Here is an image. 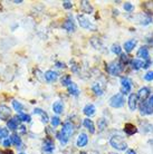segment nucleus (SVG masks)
Wrapping results in <instances>:
<instances>
[{"instance_id": "f257e3e1", "label": "nucleus", "mask_w": 153, "mask_h": 154, "mask_svg": "<svg viewBox=\"0 0 153 154\" xmlns=\"http://www.w3.org/2000/svg\"><path fill=\"white\" fill-rule=\"evenodd\" d=\"M74 134V125L69 122H66L64 125H63V128H61V132H58L56 137H57L59 141H61V144H66L68 142L69 137Z\"/></svg>"}, {"instance_id": "f03ea898", "label": "nucleus", "mask_w": 153, "mask_h": 154, "mask_svg": "<svg viewBox=\"0 0 153 154\" xmlns=\"http://www.w3.org/2000/svg\"><path fill=\"white\" fill-rule=\"evenodd\" d=\"M124 69V65L121 62H112L106 65V70L112 76H119Z\"/></svg>"}, {"instance_id": "7ed1b4c3", "label": "nucleus", "mask_w": 153, "mask_h": 154, "mask_svg": "<svg viewBox=\"0 0 153 154\" xmlns=\"http://www.w3.org/2000/svg\"><path fill=\"white\" fill-rule=\"evenodd\" d=\"M110 144H111L112 147H114L119 151H125L127 149V144L124 141L121 136L119 135H113L110 140Z\"/></svg>"}, {"instance_id": "20e7f679", "label": "nucleus", "mask_w": 153, "mask_h": 154, "mask_svg": "<svg viewBox=\"0 0 153 154\" xmlns=\"http://www.w3.org/2000/svg\"><path fill=\"white\" fill-rule=\"evenodd\" d=\"M108 102H110V105L114 108L122 107L123 105L125 104V100H124V97H123V95L121 94V93L116 94V95H114V96H112Z\"/></svg>"}, {"instance_id": "39448f33", "label": "nucleus", "mask_w": 153, "mask_h": 154, "mask_svg": "<svg viewBox=\"0 0 153 154\" xmlns=\"http://www.w3.org/2000/svg\"><path fill=\"white\" fill-rule=\"evenodd\" d=\"M77 20H78V23L82 28H85V29H88V30H96V26L93 25L89 20L85 17L84 15H78L77 16Z\"/></svg>"}, {"instance_id": "423d86ee", "label": "nucleus", "mask_w": 153, "mask_h": 154, "mask_svg": "<svg viewBox=\"0 0 153 154\" xmlns=\"http://www.w3.org/2000/svg\"><path fill=\"white\" fill-rule=\"evenodd\" d=\"M121 85H122V87H121V94L122 95H127L129 93L131 92V88H132V82H131L130 78H127V77H122L121 78Z\"/></svg>"}, {"instance_id": "0eeeda50", "label": "nucleus", "mask_w": 153, "mask_h": 154, "mask_svg": "<svg viewBox=\"0 0 153 154\" xmlns=\"http://www.w3.org/2000/svg\"><path fill=\"white\" fill-rule=\"evenodd\" d=\"M42 150H44L45 153H48V154L52 153V152L55 150V144H54L53 140L49 139V137H47V139L44 141V143H42Z\"/></svg>"}, {"instance_id": "6e6552de", "label": "nucleus", "mask_w": 153, "mask_h": 154, "mask_svg": "<svg viewBox=\"0 0 153 154\" xmlns=\"http://www.w3.org/2000/svg\"><path fill=\"white\" fill-rule=\"evenodd\" d=\"M11 115V109L6 106V105H1L0 106V119L2 121H7Z\"/></svg>"}, {"instance_id": "1a4fd4ad", "label": "nucleus", "mask_w": 153, "mask_h": 154, "mask_svg": "<svg viewBox=\"0 0 153 154\" xmlns=\"http://www.w3.org/2000/svg\"><path fill=\"white\" fill-rule=\"evenodd\" d=\"M140 111H141V114H143V115H150L153 113V107H151L148 104V102L144 100V102H141V104H140Z\"/></svg>"}, {"instance_id": "9d476101", "label": "nucleus", "mask_w": 153, "mask_h": 154, "mask_svg": "<svg viewBox=\"0 0 153 154\" xmlns=\"http://www.w3.org/2000/svg\"><path fill=\"white\" fill-rule=\"evenodd\" d=\"M138 100L139 97L136 94H131L130 95L127 103H129V107H130L131 111H135V108L138 106Z\"/></svg>"}, {"instance_id": "9b49d317", "label": "nucleus", "mask_w": 153, "mask_h": 154, "mask_svg": "<svg viewBox=\"0 0 153 154\" xmlns=\"http://www.w3.org/2000/svg\"><path fill=\"white\" fill-rule=\"evenodd\" d=\"M88 143V137L87 135L85 134V133H80V135H78V137H77V146L78 147H84L87 145Z\"/></svg>"}, {"instance_id": "f8f14e48", "label": "nucleus", "mask_w": 153, "mask_h": 154, "mask_svg": "<svg viewBox=\"0 0 153 154\" xmlns=\"http://www.w3.org/2000/svg\"><path fill=\"white\" fill-rule=\"evenodd\" d=\"M124 132H125V134H127L129 136H131V135L135 134V133L138 132V128H136V126H135L134 124L126 123L125 125H124Z\"/></svg>"}, {"instance_id": "ddd939ff", "label": "nucleus", "mask_w": 153, "mask_h": 154, "mask_svg": "<svg viewBox=\"0 0 153 154\" xmlns=\"http://www.w3.org/2000/svg\"><path fill=\"white\" fill-rule=\"evenodd\" d=\"M138 57L144 59V60H148L150 59V55H149V49L146 46H142L140 49L138 50Z\"/></svg>"}, {"instance_id": "4468645a", "label": "nucleus", "mask_w": 153, "mask_h": 154, "mask_svg": "<svg viewBox=\"0 0 153 154\" xmlns=\"http://www.w3.org/2000/svg\"><path fill=\"white\" fill-rule=\"evenodd\" d=\"M136 44H138L136 39H130V40H127V42H124L123 47H124V49H125L126 53H131V51L133 50L134 47L136 46Z\"/></svg>"}, {"instance_id": "2eb2a0df", "label": "nucleus", "mask_w": 153, "mask_h": 154, "mask_svg": "<svg viewBox=\"0 0 153 154\" xmlns=\"http://www.w3.org/2000/svg\"><path fill=\"white\" fill-rule=\"evenodd\" d=\"M63 28L67 31H74L75 30V23H74L73 18H72V17H68V19L63 23Z\"/></svg>"}, {"instance_id": "dca6fc26", "label": "nucleus", "mask_w": 153, "mask_h": 154, "mask_svg": "<svg viewBox=\"0 0 153 154\" xmlns=\"http://www.w3.org/2000/svg\"><path fill=\"white\" fill-rule=\"evenodd\" d=\"M44 76H45V79L47 82L52 83V82H55L58 78V74L56 72H54V70H47Z\"/></svg>"}, {"instance_id": "f3484780", "label": "nucleus", "mask_w": 153, "mask_h": 154, "mask_svg": "<svg viewBox=\"0 0 153 154\" xmlns=\"http://www.w3.org/2000/svg\"><path fill=\"white\" fill-rule=\"evenodd\" d=\"M95 106L93 104H87L86 106H85L84 108H83V113H84L86 116H93L94 114H95Z\"/></svg>"}, {"instance_id": "a211bd4d", "label": "nucleus", "mask_w": 153, "mask_h": 154, "mask_svg": "<svg viewBox=\"0 0 153 154\" xmlns=\"http://www.w3.org/2000/svg\"><path fill=\"white\" fill-rule=\"evenodd\" d=\"M18 125H19V119L18 117H14V119H9L7 123V126L9 130H12V131H15L18 128Z\"/></svg>"}, {"instance_id": "6ab92c4d", "label": "nucleus", "mask_w": 153, "mask_h": 154, "mask_svg": "<svg viewBox=\"0 0 153 154\" xmlns=\"http://www.w3.org/2000/svg\"><path fill=\"white\" fill-rule=\"evenodd\" d=\"M150 96V89L148 88V87H143V88H141L140 91H139L138 93V97H140L142 100V102H144V100H146V98Z\"/></svg>"}, {"instance_id": "aec40b11", "label": "nucleus", "mask_w": 153, "mask_h": 154, "mask_svg": "<svg viewBox=\"0 0 153 154\" xmlns=\"http://www.w3.org/2000/svg\"><path fill=\"white\" fill-rule=\"evenodd\" d=\"M83 124H84V126L87 128L88 131H89V133H95V125H94V123H93L92 119H85L84 122H83Z\"/></svg>"}, {"instance_id": "412c9836", "label": "nucleus", "mask_w": 153, "mask_h": 154, "mask_svg": "<svg viewBox=\"0 0 153 154\" xmlns=\"http://www.w3.org/2000/svg\"><path fill=\"white\" fill-rule=\"evenodd\" d=\"M34 114H37V115L42 116V122H44V123H47V122L49 121V117H48V115H47V113L45 112V111L40 109V108H35V109H34Z\"/></svg>"}, {"instance_id": "4be33fe9", "label": "nucleus", "mask_w": 153, "mask_h": 154, "mask_svg": "<svg viewBox=\"0 0 153 154\" xmlns=\"http://www.w3.org/2000/svg\"><path fill=\"white\" fill-rule=\"evenodd\" d=\"M67 89H68V92L70 95H74V96H77L78 94H80V89L77 87V85L75 83H70V84L67 86Z\"/></svg>"}, {"instance_id": "5701e85b", "label": "nucleus", "mask_w": 153, "mask_h": 154, "mask_svg": "<svg viewBox=\"0 0 153 154\" xmlns=\"http://www.w3.org/2000/svg\"><path fill=\"white\" fill-rule=\"evenodd\" d=\"M53 111L56 113V114H61V113H63V111H64V104L61 103V100L55 102L53 105Z\"/></svg>"}, {"instance_id": "b1692460", "label": "nucleus", "mask_w": 153, "mask_h": 154, "mask_svg": "<svg viewBox=\"0 0 153 154\" xmlns=\"http://www.w3.org/2000/svg\"><path fill=\"white\" fill-rule=\"evenodd\" d=\"M130 63H131V65H132V68L135 70L140 69V68H143V65H144V62L141 60V59H132Z\"/></svg>"}, {"instance_id": "393cba45", "label": "nucleus", "mask_w": 153, "mask_h": 154, "mask_svg": "<svg viewBox=\"0 0 153 154\" xmlns=\"http://www.w3.org/2000/svg\"><path fill=\"white\" fill-rule=\"evenodd\" d=\"M80 7H82V10L86 14H92L93 11V7L89 5L88 1H82L80 2Z\"/></svg>"}, {"instance_id": "a878e982", "label": "nucleus", "mask_w": 153, "mask_h": 154, "mask_svg": "<svg viewBox=\"0 0 153 154\" xmlns=\"http://www.w3.org/2000/svg\"><path fill=\"white\" fill-rule=\"evenodd\" d=\"M10 141H11V143H14L17 147H21V139L18 136V134L14 133V134L10 136Z\"/></svg>"}, {"instance_id": "bb28decb", "label": "nucleus", "mask_w": 153, "mask_h": 154, "mask_svg": "<svg viewBox=\"0 0 153 154\" xmlns=\"http://www.w3.org/2000/svg\"><path fill=\"white\" fill-rule=\"evenodd\" d=\"M93 92L95 93V95H98V96H102L103 95V89L101 87L100 83H94L92 86Z\"/></svg>"}, {"instance_id": "cd10ccee", "label": "nucleus", "mask_w": 153, "mask_h": 154, "mask_svg": "<svg viewBox=\"0 0 153 154\" xmlns=\"http://www.w3.org/2000/svg\"><path fill=\"white\" fill-rule=\"evenodd\" d=\"M12 106H14V108L17 111V113H18V114H19V113H23V106L21 105V103H20V102H18V100H12Z\"/></svg>"}, {"instance_id": "c85d7f7f", "label": "nucleus", "mask_w": 153, "mask_h": 154, "mask_svg": "<svg viewBox=\"0 0 153 154\" xmlns=\"http://www.w3.org/2000/svg\"><path fill=\"white\" fill-rule=\"evenodd\" d=\"M18 119L19 121H23V122H30L31 121V117L30 115H28V114H25V113H19L18 114Z\"/></svg>"}, {"instance_id": "c756f323", "label": "nucleus", "mask_w": 153, "mask_h": 154, "mask_svg": "<svg viewBox=\"0 0 153 154\" xmlns=\"http://www.w3.org/2000/svg\"><path fill=\"white\" fill-rule=\"evenodd\" d=\"M97 126H98V130H100V131H103L104 128L107 126V122L104 119H100L97 121Z\"/></svg>"}, {"instance_id": "7c9ffc66", "label": "nucleus", "mask_w": 153, "mask_h": 154, "mask_svg": "<svg viewBox=\"0 0 153 154\" xmlns=\"http://www.w3.org/2000/svg\"><path fill=\"white\" fill-rule=\"evenodd\" d=\"M61 82L63 86H68V85L72 83V79H70V76H69V75H66V76H63Z\"/></svg>"}, {"instance_id": "2f4dec72", "label": "nucleus", "mask_w": 153, "mask_h": 154, "mask_svg": "<svg viewBox=\"0 0 153 154\" xmlns=\"http://www.w3.org/2000/svg\"><path fill=\"white\" fill-rule=\"evenodd\" d=\"M152 23V18L151 17H149V16H144L143 18H142V20L140 21V23L141 25H144V26H146V25H149V23Z\"/></svg>"}, {"instance_id": "473e14b6", "label": "nucleus", "mask_w": 153, "mask_h": 154, "mask_svg": "<svg viewBox=\"0 0 153 154\" xmlns=\"http://www.w3.org/2000/svg\"><path fill=\"white\" fill-rule=\"evenodd\" d=\"M111 49H112V51H113L114 54H116V55L122 54V48H121V46H120V45H113Z\"/></svg>"}, {"instance_id": "72a5a7b5", "label": "nucleus", "mask_w": 153, "mask_h": 154, "mask_svg": "<svg viewBox=\"0 0 153 154\" xmlns=\"http://www.w3.org/2000/svg\"><path fill=\"white\" fill-rule=\"evenodd\" d=\"M8 135H9V132H8L7 128H5V127H0V139L8 137Z\"/></svg>"}, {"instance_id": "f704fd0d", "label": "nucleus", "mask_w": 153, "mask_h": 154, "mask_svg": "<svg viewBox=\"0 0 153 154\" xmlns=\"http://www.w3.org/2000/svg\"><path fill=\"white\" fill-rule=\"evenodd\" d=\"M59 124H61V119L58 116H54L53 119H52V126L57 127Z\"/></svg>"}, {"instance_id": "c9c22d12", "label": "nucleus", "mask_w": 153, "mask_h": 154, "mask_svg": "<svg viewBox=\"0 0 153 154\" xmlns=\"http://www.w3.org/2000/svg\"><path fill=\"white\" fill-rule=\"evenodd\" d=\"M124 9H125L126 11H129V12H132L134 10V7H133V5L131 4V2H125V4H124Z\"/></svg>"}, {"instance_id": "e433bc0d", "label": "nucleus", "mask_w": 153, "mask_h": 154, "mask_svg": "<svg viewBox=\"0 0 153 154\" xmlns=\"http://www.w3.org/2000/svg\"><path fill=\"white\" fill-rule=\"evenodd\" d=\"M144 79L148 82L153 81V72H148V73L144 75Z\"/></svg>"}, {"instance_id": "4c0bfd02", "label": "nucleus", "mask_w": 153, "mask_h": 154, "mask_svg": "<svg viewBox=\"0 0 153 154\" xmlns=\"http://www.w3.org/2000/svg\"><path fill=\"white\" fill-rule=\"evenodd\" d=\"M120 62L124 65V63H125V64H127V63H130V60H129V57H127L125 54H121V60H120Z\"/></svg>"}, {"instance_id": "58836bf2", "label": "nucleus", "mask_w": 153, "mask_h": 154, "mask_svg": "<svg viewBox=\"0 0 153 154\" xmlns=\"http://www.w3.org/2000/svg\"><path fill=\"white\" fill-rule=\"evenodd\" d=\"M63 6H64L66 9H70V8L73 7V4H72L70 1H64V2H63Z\"/></svg>"}, {"instance_id": "ea45409f", "label": "nucleus", "mask_w": 153, "mask_h": 154, "mask_svg": "<svg viewBox=\"0 0 153 154\" xmlns=\"http://www.w3.org/2000/svg\"><path fill=\"white\" fill-rule=\"evenodd\" d=\"M10 145H11V141H10L9 139L5 140V141H4V146L6 147V149H8V147L10 146Z\"/></svg>"}, {"instance_id": "a19ab883", "label": "nucleus", "mask_w": 153, "mask_h": 154, "mask_svg": "<svg viewBox=\"0 0 153 154\" xmlns=\"http://www.w3.org/2000/svg\"><path fill=\"white\" fill-rule=\"evenodd\" d=\"M150 65H151V60H150V59H148V60L144 63V65H143V68H144V69H146V68H149V67H150Z\"/></svg>"}, {"instance_id": "79ce46f5", "label": "nucleus", "mask_w": 153, "mask_h": 154, "mask_svg": "<svg viewBox=\"0 0 153 154\" xmlns=\"http://www.w3.org/2000/svg\"><path fill=\"white\" fill-rule=\"evenodd\" d=\"M56 66H57L58 68H65L66 65L64 63H61V62H56Z\"/></svg>"}, {"instance_id": "37998d69", "label": "nucleus", "mask_w": 153, "mask_h": 154, "mask_svg": "<svg viewBox=\"0 0 153 154\" xmlns=\"http://www.w3.org/2000/svg\"><path fill=\"white\" fill-rule=\"evenodd\" d=\"M148 104H149L151 107H153V95L152 96H150L149 100H148Z\"/></svg>"}, {"instance_id": "c03bdc74", "label": "nucleus", "mask_w": 153, "mask_h": 154, "mask_svg": "<svg viewBox=\"0 0 153 154\" xmlns=\"http://www.w3.org/2000/svg\"><path fill=\"white\" fill-rule=\"evenodd\" d=\"M19 128H20V132H21V133H25V132H26V130H25L26 127L23 126V125H21V126H20Z\"/></svg>"}, {"instance_id": "a18cd8bd", "label": "nucleus", "mask_w": 153, "mask_h": 154, "mask_svg": "<svg viewBox=\"0 0 153 154\" xmlns=\"http://www.w3.org/2000/svg\"><path fill=\"white\" fill-rule=\"evenodd\" d=\"M126 154H136V152H135L134 150H129Z\"/></svg>"}, {"instance_id": "49530a36", "label": "nucleus", "mask_w": 153, "mask_h": 154, "mask_svg": "<svg viewBox=\"0 0 153 154\" xmlns=\"http://www.w3.org/2000/svg\"><path fill=\"white\" fill-rule=\"evenodd\" d=\"M87 154H98V152H96V151H91V152H88Z\"/></svg>"}, {"instance_id": "de8ad7c7", "label": "nucleus", "mask_w": 153, "mask_h": 154, "mask_svg": "<svg viewBox=\"0 0 153 154\" xmlns=\"http://www.w3.org/2000/svg\"><path fill=\"white\" fill-rule=\"evenodd\" d=\"M6 154H14V153H12L11 150H7V151H6Z\"/></svg>"}, {"instance_id": "09e8293b", "label": "nucleus", "mask_w": 153, "mask_h": 154, "mask_svg": "<svg viewBox=\"0 0 153 154\" xmlns=\"http://www.w3.org/2000/svg\"><path fill=\"white\" fill-rule=\"evenodd\" d=\"M21 2H23L21 0H19V1H15V4H21Z\"/></svg>"}, {"instance_id": "8fccbe9b", "label": "nucleus", "mask_w": 153, "mask_h": 154, "mask_svg": "<svg viewBox=\"0 0 153 154\" xmlns=\"http://www.w3.org/2000/svg\"><path fill=\"white\" fill-rule=\"evenodd\" d=\"M0 154H6V152H2V151H0Z\"/></svg>"}, {"instance_id": "3c124183", "label": "nucleus", "mask_w": 153, "mask_h": 154, "mask_svg": "<svg viewBox=\"0 0 153 154\" xmlns=\"http://www.w3.org/2000/svg\"><path fill=\"white\" fill-rule=\"evenodd\" d=\"M111 154H116V153H111Z\"/></svg>"}, {"instance_id": "603ef678", "label": "nucleus", "mask_w": 153, "mask_h": 154, "mask_svg": "<svg viewBox=\"0 0 153 154\" xmlns=\"http://www.w3.org/2000/svg\"><path fill=\"white\" fill-rule=\"evenodd\" d=\"M19 154H25V153H19Z\"/></svg>"}]
</instances>
